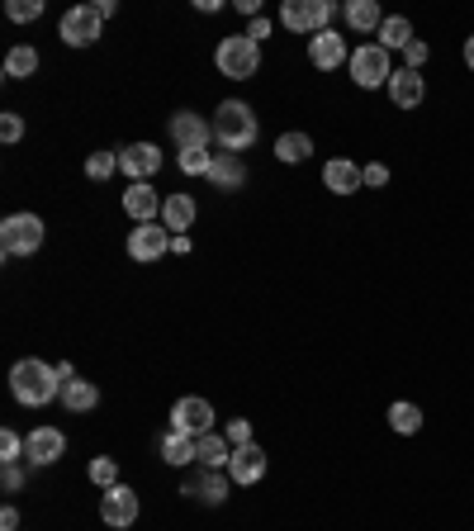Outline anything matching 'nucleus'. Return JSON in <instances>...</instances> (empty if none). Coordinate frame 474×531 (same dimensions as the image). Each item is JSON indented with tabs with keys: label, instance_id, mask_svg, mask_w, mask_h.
<instances>
[{
	"label": "nucleus",
	"instance_id": "f257e3e1",
	"mask_svg": "<svg viewBox=\"0 0 474 531\" xmlns=\"http://www.w3.org/2000/svg\"><path fill=\"white\" fill-rule=\"evenodd\" d=\"M10 394H15V403H24V408H43V403L62 399L57 366L38 361V356H29V361H15V370H10Z\"/></svg>",
	"mask_w": 474,
	"mask_h": 531
},
{
	"label": "nucleus",
	"instance_id": "f03ea898",
	"mask_svg": "<svg viewBox=\"0 0 474 531\" xmlns=\"http://www.w3.org/2000/svg\"><path fill=\"white\" fill-rule=\"evenodd\" d=\"M209 124H214V138H219L223 152H247L256 143V133H261L252 105H242V100H223Z\"/></svg>",
	"mask_w": 474,
	"mask_h": 531
},
{
	"label": "nucleus",
	"instance_id": "7ed1b4c3",
	"mask_svg": "<svg viewBox=\"0 0 474 531\" xmlns=\"http://www.w3.org/2000/svg\"><path fill=\"white\" fill-rule=\"evenodd\" d=\"M214 67H219V76H228V81H252V76L261 72V43H252L247 34L219 38Z\"/></svg>",
	"mask_w": 474,
	"mask_h": 531
},
{
	"label": "nucleus",
	"instance_id": "20e7f679",
	"mask_svg": "<svg viewBox=\"0 0 474 531\" xmlns=\"http://www.w3.org/2000/svg\"><path fill=\"white\" fill-rule=\"evenodd\" d=\"M0 247H5V257H34L43 247V219L38 214H10L0 223Z\"/></svg>",
	"mask_w": 474,
	"mask_h": 531
},
{
	"label": "nucleus",
	"instance_id": "39448f33",
	"mask_svg": "<svg viewBox=\"0 0 474 531\" xmlns=\"http://www.w3.org/2000/svg\"><path fill=\"white\" fill-rule=\"evenodd\" d=\"M351 81L361 86V91H375V86H389V76H394V62H389V48L380 43H365L351 53Z\"/></svg>",
	"mask_w": 474,
	"mask_h": 531
},
{
	"label": "nucleus",
	"instance_id": "423d86ee",
	"mask_svg": "<svg viewBox=\"0 0 474 531\" xmlns=\"http://www.w3.org/2000/svg\"><path fill=\"white\" fill-rule=\"evenodd\" d=\"M332 15H337L332 0H285V10H280L285 29H294V34H323V29H332Z\"/></svg>",
	"mask_w": 474,
	"mask_h": 531
},
{
	"label": "nucleus",
	"instance_id": "0eeeda50",
	"mask_svg": "<svg viewBox=\"0 0 474 531\" xmlns=\"http://www.w3.org/2000/svg\"><path fill=\"white\" fill-rule=\"evenodd\" d=\"M57 34H62L67 48H91L95 38L105 34V15H100L95 5H72V10L62 15V24H57Z\"/></svg>",
	"mask_w": 474,
	"mask_h": 531
},
{
	"label": "nucleus",
	"instance_id": "6e6552de",
	"mask_svg": "<svg viewBox=\"0 0 474 531\" xmlns=\"http://www.w3.org/2000/svg\"><path fill=\"white\" fill-rule=\"evenodd\" d=\"M100 517H105V527L114 531H128L138 522V494L128 489V484H114V489H100Z\"/></svg>",
	"mask_w": 474,
	"mask_h": 531
},
{
	"label": "nucleus",
	"instance_id": "1a4fd4ad",
	"mask_svg": "<svg viewBox=\"0 0 474 531\" xmlns=\"http://www.w3.org/2000/svg\"><path fill=\"white\" fill-rule=\"evenodd\" d=\"M171 432H185V437H204V432H214V408L204 399H176L171 403Z\"/></svg>",
	"mask_w": 474,
	"mask_h": 531
},
{
	"label": "nucleus",
	"instance_id": "9d476101",
	"mask_svg": "<svg viewBox=\"0 0 474 531\" xmlns=\"http://www.w3.org/2000/svg\"><path fill=\"white\" fill-rule=\"evenodd\" d=\"M171 252V228L166 223H138L128 233V257L133 261H157Z\"/></svg>",
	"mask_w": 474,
	"mask_h": 531
},
{
	"label": "nucleus",
	"instance_id": "9b49d317",
	"mask_svg": "<svg viewBox=\"0 0 474 531\" xmlns=\"http://www.w3.org/2000/svg\"><path fill=\"white\" fill-rule=\"evenodd\" d=\"M171 138L181 152H195V147H209L214 143V124L204 114H190V110H176L171 114Z\"/></svg>",
	"mask_w": 474,
	"mask_h": 531
},
{
	"label": "nucleus",
	"instance_id": "f8f14e48",
	"mask_svg": "<svg viewBox=\"0 0 474 531\" xmlns=\"http://www.w3.org/2000/svg\"><path fill=\"white\" fill-rule=\"evenodd\" d=\"M309 62L318 67V72H337L342 62H351L347 38L337 34V29H323V34H313L309 38Z\"/></svg>",
	"mask_w": 474,
	"mask_h": 531
},
{
	"label": "nucleus",
	"instance_id": "ddd939ff",
	"mask_svg": "<svg viewBox=\"0 0 474 531\" xmlns=\"http://www.w3.org/2000/svg\"><path fill=\"white\" fill-rule=\"evenodd\" d=\"M24 456H29V465H57L67 456V437L57 427H34L29 441H24Z\"/></svg>",
	"mask_w": 474,
	"mask_h": 531
},
{
	"label": "nucleus",
	"instance_id": "4468645a",
	"mask_svg": "<svg viewBox=\"0 0 474 531\" xmlns=\"http://www.w3.org/2000/svg\"><path fill=\"white\" fill-rule=\"evenodd\" d=\"M162 204L166 200L147 181H133L124 190V209H128V219H133V223H157V219H162Z\"/></svg>",
	"mask_w": 474,
	"mask_h": 531
},
{
	"label": "nucleus",
	"instance_id": "2eb2a0df",
	"mask_svg": "<svg viewBox=\"0 0 474 531\" xmlns=\"http://www.w3.org/2000/svg\"><path fill=\"white\" fill-rule=\"evenodd\" d=\"M157 166H162V152H157L152 143H133V147H124V152H119V171L128 176V185L157 176Z\"/></svg>",
	"mask_w": 474,
	"mask_h": 531
},
{
	"label": "nucleus",
	"instance_id": "dca6fc26",
	"mask_svg": "<svg viewBox=\"0 0 474 531\" xmlns=\"http://www.w3.org/2000/svg\"><path fill=\"white\" fill-rule=\"evenodd\" d=\"M266 475V451L261 446H233V460H228V479L233 484H256V479Z\"/></svg>",
	"mask_w": 474,
	"mask_h": 531
},
{
	"label": "nucleus",
	"instance_id": "f3484780",
	"mask_svg": "<svg viewBox=\"0 0 474 531\" xmlns=\"http://www.w3.org/2000/svg\"><path fill=\"white\" fill-rule=\"evenodd\" d=\"M422 95H427V81H422V72H408V67H399V72L389 76V100H394L399 110H418Z\"/></svg>",
	"mask_w": 474,
	"mask_h": 531
},
{
	"label": "nucleus",
	"instance_id": "a211bd4d",
	"mask_svg": "<svg viewBox=\"0 0 474 531\" xmlns=\"http://www.w3.org/2000/svg\"><path fill=\"white\" fill-rule=\"evenodd\" d=\"M323 185H328L332 195H356V190L365 185V176H361V166H356V162L337 157V162L323 166Z\"/></svg>",
	"mask_w": 474,
	"mask_h": 531
},
{
	"label": "nucleus",
	"instance_id": "6ab92c4d",
	"mask_svg": "<svg viewBox=\"0 0 474 531\" xmlns=\"http://www.w3.org/2000/svg\"><path fill=\"white\" fill-rule=\"evenodd\" d=\"M209 181L219 190H242L247 185V166L237 152H214V166H209Z\"/></svg>",
	"mask_w": 474,
	"mask_h": 531
},
{
	"label": "nucleus",
	"instance_id": "aec40b11",
	"mask_svg": "<svg viewBox=\"0 0 474 531\" xmlns=\"http://www.w3.org/2000/svg\"><path fill=\"white\" fill-rule=\"evenodd\" d=\"M162 460H166V465H190V460H200V437L166 432V437H162Z\"/></svg>",
	"mask_w": 474,
	"mask_h": 531
},
{
	"label": "nucleus",
	"instance_id": "412c9836",
	"mask_svg": "<svg viewBox=\"0 0 474 531\" xmlns=\"http://www.w3.org/2000/svg\"><path fill=\"white\" fill-rule=\"evenodd\" d=\"M195 214H200V209H195V200H190V195H171V200L162 204V223L176 233V238H181L185 228L195 223Z\"/></svg>",
	"mask_w": 474,
	"mask_h": 531
},
{
	"label": "nucleus",
	"instance_id": "4be33fe9",
	"mask_svg": "<svg viewBox=\"0 0 474 531\" xmlns=\"http://www.w3.org/2000/svg\"><path fill=\"white\" fill-rule=\"evenodd\" d=\"M347 24L356 29V34H380L384 15H380L375 0H347Z\"/></svg>",
	"mask_w": 474,
	"mask_h": 531
},
{
	"label": "nucleus",
	"instance_id": "5701e85b",
	"mask_svg": "<svg viewBox=\"0 0 474 531\" xmlns=\"http://www.w3.org/2000/svg\"><path fill=\"white\" fill-rule=\"evenodd\" d=\"M375 38H380V48H389V53H394V48L403 53L418 34H413V24H408L403 15H384V24H380V34H375Z\"/></svg>",
	"mask_w": 474,
	"mask_h": 531
},
{
	"label": "nucleus",
	"instance_id": "b1692460",
	"mask_svg": "<svg viewBox=\"0 0 474 531\" xmlns=\"http://www.w3.org/2000/svg\"><path fill=\"white\" fill-rule=\"evenodd\" d=\"M275 157H280V162H309L313 138L309 133H280V138H275Z\"/></svg>",
	"mask_w": 474,
	"mask_h": 531
},
{
	"label": "nucleus",
	"instance_id": "393cba45",
	"mask_svg": "<svg viewBox=\"0 0 474 531\" xmlns=\"http://www.w3.org/2000/svg\"><path fill=\"white\" fill-rule=\"evenodd\" d=\"M228 460H233L228 437H219V432H204V437H200V465H204V470H219V465H228Z\"/></svg>",
	"mask_w": 474,
	"mask_h": 531
},
{
	"label": "nucleus",
	"instance_id": "a878e982",
	"mask_svg": "<svg viewBox=\"0 0 474 531\" xmlns=\"http://www.w3.org/2000/svg\"><path fill=\"white\" fill-rule=\"evenodd\" d=\"M34 72H38V53L29 43H19V48L5 53V76H10V81H24V76H34Z\"/></svg>",
	"mask_w": 474,
	"mask_h": 531
},
{
	"label": "nucleus",
	"instance_id": "bb28decb",
	"mask_svg": "<svg viewBox=\"0 0 474 531\" xmlns=\"http://www.w3.org/2000/svg\"><path fill=\"white\" fill-rule=\"evenodd\" d=\"M389 427H394V432H399V437H413V432H418L422 427V408L418 403H389Z\"/></svg>",
	"mask_w": 474,
	"mask_h": 531
},
{
	"label": "nucleus",
	"instance_id": "cd10ccee",
	"mask_svg": "<svg viewBox=\"0 0 474 531\" xmlns=\"http://www.w3.org/2000/svg\"><path fill=\"white\" fill-rule=\"evenodd\" d=\"M62 403H67L72 413H91L95 403H100V394H95L91 380H72V385H62Z\"/></svg>",
	"mask_w": 474,
	"mask_h": 531
},
{
	"label": "nucleus",
	"instance_id": "c85d7f7f",
	"mask_svg": "<svg viewBox=\"0 0 474 531\" xmlns=\"http://www.w3.org/2000/svg\"><path fill=\"white\" fill-rule=\"evenodd\" d=\"M185 494H200L204 503H223V498H228V479H223L219 470H204V479L200 484H190Z\"/></svg>",
	"mask_w": 474,
	"mask_h": 531
},
{
	"label": "nucleus",
	"instance_id": "c756f323",
	"mask_svg": "<svg viewBox=\"0 0 474 531\" xmlns=\"http://www.w3.org/2000/svg\"><path fill=\"white\" fill-rule=\"evenodd\" d=\"M114 171H119V152H91V162H86L91 181H110Z\"/></svg>",
	"mask_w": 474,
	"mask_h": 531
},
{
	"label": "nucleus",
	"instance_id": "7c9ffc66",
	"mask_svg": "<svg viewBox=\"0 0 474 531\" xmlns=\"http://www.w3.org/2000/svg\"><path fill=\"white\" fill-rule=\"evenodd\" d=\"M209 166H214V152H209V147L181 152V171H185V176H209Z\"/></svg>",
	"mask_w": 474,
	"mask_h": 531
},
{
	"label": "nucleus",
	"instance_id": "2f4dec72",
	"mask_svg": "<svg viewBox=\"0 0 474 531\" xmlns=\"http://www.w3.org/2000/svg\"><path fill=\"white\" fill-rule=\"evenodd\" d=\"M91 479L100 484V489H114V484H119V465H114L110 456H95L91 460Z\"/></svg>",
	"mask_w": 474,
	"mask_h": 531
},
{
	"label": "nucleus",
	"instance_id": "473e14b6",
	"mask_svg": "<svg viewBox=\"0 0 474 531\" xmlns=\"http://www.w3.org/2000/svg\"><path fill=\"white\" fill-rule=\"evenodd\" d=\"M427 57H432V48H427L422 38H413V43L403 48V67H408V72H422V67H427Z\"/></svg>",
	"mask_w": 474,
	"mask_h": 531
},
{
	"label": "nucleus",
	"instance_id": "72a5a7b5",
	"mask_svg": "<svg viewBox=\"0 0 474 531\" xmlns=\"http://www.w3.org/2000/svg\"><path fill=\"white\" fill-rule=\"evenodd\" d=\"M5 15L15 19V24H24V19H38V15H43V0H10V5H5Z\"/></svg>",
	"mask_w": 474,
	"mask_h": 531
},
{
	"label": "nucleus",
	"instance_id": "f704fd0d",
	"mask_svg": "<svg viewBox=\"0 0 474 531\" xmlns=\"http://www.w3.org/2000/svg\"><path fill=\"white\" fill-rule=\"evenodd\" d=\"M19 456H24V441L5 427V432H0V460H5V465H19Z\"/></svg>",
	"mask_w": 474,
	"mask_h": 531
},
{
	"label": "nucleus",
	"instance_id": "c9c22d12",
	"mask_svg": "<svg viewBox=\"0 0 474 531\" xmlns=\"http://www.w3.org/2000/svg\"><path fill=\"white\" fill-rule=\"evenodd\" d=\"M223 437H228V446H252V422H247V418H233Z\"/></svg>",
	"mask_w": 474,
	"mask_h": 531
},
{
	"label": "nucleus",
	"instance_id": "e433bc0d",
	"mask_svg": "<svg viewBox=\"0 0 474 531\" xmlns=\"http://www.w3.org/2000/svg\"><path fill=\"white\" fill-rule=\"evenodd\" d=\"M0 138H5V143H19V138H24V119H19V114H0Z\"/></svg>",
	"mask_w": 474,
	"mask_h": 531
},
{
	"label": "nucleus",
	"instance_id": "4c0bfd02",
	"mask_svg": "<svg viewBox=\"0 0 474 531\" xmlns=\"http://www.w3.org/2000/svg\"><path fill=\"white\" fill-rule=\"evenodd\" d=\"M361 176H365V185H389V166H384V162H365Z\"/></svg>",
	"mask_w": 474,
	"mask_h": 531
},
{
	"label": "nucleus",
	"instance_id": "58836bf2",
	"mask_svg": "<svg viewBox=\"0 0 474 531\" xmlns=\"http://www.w3.org/2000/svg\"><path fill=\"white\" fill-rule=\"evenodd\" d=\"M0 484H5V494H19V489H24V470H19V465H5Z\"/></svg>",
	"mask_w": 474,
	"mask_h": 531
},
{
	"label": "nucleus",
	"instance_id": "ea45409f",
	"mask_svg": "<svg viewBox=\"0 0 474 531\" xmlns=\"http://www.w3.org/2000/svg\"><path fill=\"white\" fill-rule=\"evenodd\" d=\"M266 34H271V19H252V29H247V38H252V43H261Z\"/></svg>",
	"mask_w": 474,
	"mask_h": 531
},
{
	"label": "nucleus",
	"instance_id": "a19ab883",
	"mask_svg": "<svg viewBox=\"0 0 474 531\" xmlns=\"http://www.w3.org/2000/svg\"><path fill=\"white\" fill-rule=\"evenodd\" d=\"M0 531H19V513H15V508H5V513H0Z\"/></svg>",
	"mask_w": 474,
	"mask_h": 531
},
{
	"label": "nucleus",
	"instance_id": "79ce46f5",
	"mask_svg": "<svg viewBox=\"0 0 474 531\" xmlns=\"http://www.w3.org/2000/svg\"><path fill=\"white\" fill-rule=\"evenodd\" d=\"M237 10H242V15H252V19H261V0H237Z\"/></svg>",
	"mask_w": 474,
	"mask_h": 531
},
{
	"label": "nucleus",
	"instance_id": "37998d69",
	"mask_svg": "<svg viewBox=\"0 0 474 531\" xmlns=\"http://www.w3.org/2000/svg\"><path fill=\"white\" fill-rule=\"evenodd\" d=\"M57 380H62V385H72V380H76V370H72V361H62V366H57Z\"/></svg>",
	"mask_w": 474,
	"mask_h": 531
},
{
	"label": "nucleus",
	"instance_id": "c03bdc74",
	"mask_svg": "<svg viewBox=\"0 0 474 531\" xmlns=\"http://www.w3.org/2000/svg\"><path fill=\"white\" fill-rule=\"evenodd\" d=\"M171 252H176V257H185V252H190V238H185V233H181V238H171Z\"/></svg>",
	"mask_w": 474,
	"mask_h": 531
},
{
	"label": "nucleus",
	"instance_id": "a18cd8bd",
	"mask_svg": "<svg viewBox=\"0 0 474 531\" xmlns=\"http://www.w3.org/2000/svg\"><path fill=\"white\" fill-rule=\"evenodd\" d=\"M465 67H470V72H474V34L465 38Z\"/></svg>",
	"mask_w": 474,
	"mask_h": 531
}]
</instances>
